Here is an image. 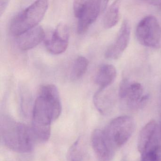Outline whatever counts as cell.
Masks as SVG:
<instances>
[{
  "instance_id": "obj_7",
  "label": "cell",
  "mask_w": 161,
  "mask_h": 161,
  "mask_svg": "<svg viewBox=\"0 0 161 161\" xmlns=\"http://www.w3.org/2000/svg\"><path fill=\"white\" fill-rule=\"evenodd\" d=\"M119 95L128 106L133 109L144 107L149 99L148 95L145 94L141 84L127 79L120 82Z\"/></svg>"
},
{
  "instance_id": "obj_18",
  "label": "cell",
  "mask_w": 161,
  "mask_h": 161,
  "mask_svg": "<svg viewBox=\"0 0 161 161\" xmlns=\"http://www.w3.org/2000/svg\"><path fill=\"white\" fill-rule=\"evenodd\" d=\"M142 155V161H161V145L155 143Z\"/></svg>"
},
{
  "instance_id": "obj_12",
  "label": "cell",
  "mask_w": 161,
  "mask_h": 161,
  "mask_svg": "<svg viewBox=\"0 0 161 161\" xmlns=\"http://www.w3.org/2000/svg\"><path fill=\"white\" fill-rule=\"evenodd\" d=\"M45 37L46 33L44 29L37 26L17 36V46L21 50H29L39 45Z\"/></svg>"
},
{
  "instance_id": "obj_5",
  "label": "cell",
  "mask_w": 161,
  "mask_h": 161,
  "mask_svg": "<svg viewBox=\"0 0 161 161\" xmlns=\"http://www.w3.org/2000/svg\"><path fill=\"white\" fill-rule=\"evenodd\" d=\"M101 1H75L73 3L74 16L78 19L77 31L85 33L97 20L103 7Z\"/></svg>"
},
{
  "instance_id": "obj_15",
  "label": "cell",
  "mask_w": 161,
  "mask_h": 161,
  "mask_svg": "<svg viewBox=\"0 0 161 161\" xmlns=\"http://www.w3.org/2000/svg\"><path fill=\"white\" fill-rule=\"evenodd\" d=\"M68 161H87L88 152L85 140L79 137L69 149L67 155Z\"/></svg>"
},
{
  "instance_id": "obj_22",
  "label": "cell",
  "mask_w": 161,
  "mask_h": 161,
  "mask_svg": "<svg viewBox=\"0 0 161 161\" xmlns=\"http://www.w3.org/2000/svg\"><path fill=\"white\" fill-rule=\"evenodd\" d=\"M120 161H128V160H127V158L126 157H124L122 158Z\"/></svg>"
},
{
  "instance_id": "obj_1",
  "label": "cell",
  "mask_w": 161,
  "mask_h": 161,
  "mask_svg": "<svg viewBox=\"0 0 161 161\" xmlns=\"http://www.w3.org/2000/svg\"><path fill=\"white\" fill-rule=\"evenodd\" d=\"M0 134L4 145L14 151L26 153L33 150L35 136L32 130L10 117H1Z\"/></svg>"
},
{
  "instance_id": "obj_10",
  "label": "cell",
  "mask_w": 161,
  "mask_h": 161,
  "mask_svg": "<svg viewBox=\"0 0 161 161\" xmlns=\"http://www.w3.org/2000/svg\"><path fill=\"white\" fill-rule=\"evenodd\" d=\"M130 37V26L127 20L122 22L115 41L106 50L105 56L111 60H117L127 48Z\"/></svg>"
},
{
  "instance_id": "obj_16",
  "label": "cell",
  "mask_w": 161,
  "mask_h": 161,
  "mask_svg": "<svg viewBox=\"0 0 161 161\" xmlns=\"http://www.w3.org/2000/svg\"><path fill=\"white\" fill-rule=\"evenodd\" d=\"M120 3L119 1H115L108 8L103 18V27L105 29H111L118 23L120 17Z\"/></svg>"
},
{
  "instance_id": "obj_20",
  "label": "cell",
  "mask_w": 161,
  "mask_h": 161,
  "mask_svg": "<svg viewBox=\"0 0 161 161\" xmlns=\"http://www.w3.org/2000/svg\"><path fill=\"white\" fill-rule=\"evenodd\" d=\"M147 2L150 4H152V5L155 6H158L161 8V1H148Z\"/></svg>"
},
{
  "instance_id": "obj_3",
  "label": "cell",
  "mask_w": 161,
  "mask_h": 161,
  "mask_svg": "<svg viewBox=\"0 0 161 161\" xmlns=\"http://www.w3.org/2000/svg\"><path fill=\"white\" fill-rule=\"evenodd\" d=\"M48 7V2L45 0L36 1L32 3L13 19L10 26L11 33L18 36L38 26Z\"/></svg>"
},
{
  "instance_id": "obj_2",
  "label": "cell",
  "mask_w": 161,
  "mask_h": 161,
  "mask_svg": "<svg viewBox=\"0 0 161 161\" xmlns=\"http://www.w3.org/2000/svg\"><path fill=\"white\" fill-rule=\"evenodd\" d=\"M58 105L52 99L38 95L33 110L32 131L41 142L48 141L50 137L51 123L59 117Z\"/></svg>"
},
{
  "instance_id": "obj_6",
  "label": "cell",
  "mask_w": 161,
  "mask_h": 161,
  "mask_svg": "<svg viewBox=\"0 0 161 161\" xmlns=\"http://www.w3.org/2000/svg\"><path fill=\"white\" fill-rule=\"evenodd\" d=\"M137 41L142 46L157 48L161 39V28L155 17L147 16L141 19L136 29Z\"/></svg>"
},
{
  "instance_id": "obj_11",
  "label": "cell",
  "mask_w": 161,
  "mask_h": 161,
  "mask_svg": "<svg viewBox=\"0 0 161 161\" xmlns=\"http://www.w3.org/2000/svg\"><path fill=\"white\" fill-rule=\"evenodd\" d=\"M93 102L96 109L102 115H108L113 112L115 105V93L109 87L100 88L94 95Z\"/></svg>"
},
{
  "instance_id": "obj_8",
  "label": "cell",
  "mask_w": 161,
  "mask_h": 161,
  "mask_svg": "<svg viewBox=\"0 0 161 161\" xmlns=\"http://www.w3.org/2000/svg\"><path fill=\"white\" fill-rule=\"evenodd\" d=\"M92 148L100 161H112L115 155L114 147L112 145L104 131L94 130L91 136Z\"/></svg>"
},
{
  "instance_id": "obj_9",
  "label": "cell",
  "mask_w": 161,
  "mask_h": 161,
  "mask_svg": "<svg viewBox=\"0 0 161 161\" xmlns=\"http://www.w3.org/2000/svg\"><path fill=\"white\" fill-rule=\"evenodd\" d=\"M69 38L68 26L64 23H60L54 29L50 37L46 40L45 46L49 52L53 54L58 55L66 50Z\"/></svg>"
},
{
  "instance_id": "obj_17",
  "label": "cell",
  "mask_w": 161,
  "mask_h": 161,
  "mask_svg": "<svg viewBox=\"0 0 161 161\" xmlns=\"http://www.w3.org/2000/svg\"><path fill=\"white\" fill-rule=\"evenodd\" d=\"M89 65L88 60L84 56H78L74 60L71 66L70 77L72 80L80 79L86 72Z\"/></svg>"
},
{
  "instance_id": "obj_14",
  "label": "cell",
  "mask_w": 161,
  "mask_h": 161,
  "mask_svg": "<svg viewBox=\"0 0 161 161\" xmlns=\"http://www.w3.org/2000/svg\"><path fill=\"white\" fill-rule=\"evenodd\" d=\"M116 76L115 67L113 65L105 64L98 69L95 76V82L100 88H106L114 81Z\"/></svg>"
},
{
  "instance_id": "obj_19",
  "label": "cell",
  "mask_w": 161,
  "mask_h": 161,
  "mask_svg": "<svg viewBox=\"0 0 161 161\" xmlns=\"http://www.w3.org/2000/svg\"><path fill=\"white\" fill-rule=\"evenodd\" d=\"M9 1H0V16L3 15L8 6Z\"/></svg>"
},
{
  "instance_id": "obj_21",
  "label": "cell",
  "mask_w": 161,
  "mask_h": 161,
  "mask_svg": "<svg viewBox=\"0 0 161 161\" xmlns=\"http://www.w3.org/2000/svg\"><path fill=\"white\" fill-rule=\"evenodd\" d=\"M159 103L160 106H161V90H160V95H159Z\"/></svg>"
},
{
  "instance_id": "obj_4",
  "label": "cell",
  "mask_w": 161,
  "mask_h": 161,
  "mask_svg": "<svg viewBox=\"0 0 161 161\" xmlns=\"http://www.w3.org/2000/svg\"><path fill=\"white\" fill-rule=\"evenodd\" d=\"M135 128V121L132 117L121 116L112 120L104 131L112 145L116 148L128 142Z\"/></svg>"
},
{
  "instance_id": "obj_23",
  "label": "cell",
  "mask_w": 161,
  "mask_h": 161,
  "mask_svg": "<svg viewBox=\"0 0 161 161\" xmlns=\"http://www.w3.org/2000/svg\"><path fill=\"white\" fill-rule=\"evenodd\" d=\"M160 134L161 135V126H160Z\"/></svg>"
},
{
  "instance_id": "obj_13",
  "label": "cell",
  "mask_w": 161,
  "mask_h": 161,
  "mask_svg": "<svg viewBox=\"0 0 161 161\" xmlns=\"http://www.w3.org/2000/svg\"><path fill=\"white\" fill-rule=\"evenodd\" d=\"M156 132L157 124L153 120L148 122L141 130L137 141V149L141 155L158 142Z\"/></svg>"
}]
</instances>
